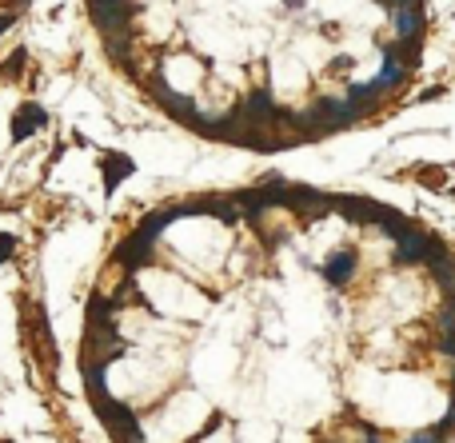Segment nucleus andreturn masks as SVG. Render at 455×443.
<instances>
[{
  "mask_svg": "<svg viewBox=\"0 0 455 443\" xmlns=\"http://www.w3.org/2000/svg\"><path fill=\"white\" fill-rule=\"evenodd\" d=\"M96 416L104 419V428L112 431V439L116 443H144V431H140L136 416L124 404H116V399L104 395V399H96Z\"/></svg>",
  "mask_w": 455,
  "mask_h": 443,
  "instance_id": "nucleus-1",
  "label": "nucleus"
},
{
  "mask_svg": "<svg viewBox=\"0 0 455 443\" xmlns=\"http://www.w3.org/2000/svg\"><path fill=\"white\" fill-rule=\"evenodd\" d=\"M332 204H335V212L347 216L352 224H376L380 220V212H383V204H376V200H359V196H335Z\"/></svg>",
  "mask_w": 455,
  "mask_h": 443,
  "instance_id": "nucleus-2",
  "label": "nucleus"
},
{
  "mask_svg": "<svg viewBox=\"0 0 455 443\" xmlns=\"http://www.w3.org/2000/svg\"><path fill=\"white\" fill-rule=\"evenodd\" d=\"M395 37L399 40H419L423 37V4H407V8H395Z\"/></svg>",
  "mask_w": 455,
  "mask_h": 443,
  "instance_id": "nucleus-3",
  "label": "nucleus"
},
{
  "mask_svg": "<svg viewBox=\"0 0 455 443\" xmlns=\"http://www.w3.org/2000/svg\"><path fill=\"white\" fill-rule=\"evenodd\" d=\"M148 252H152V244H148V240H140V236L132 232V240H128V244L116 248V264H120L124 271H136L140 264H148Z\"/></svg>",
  "mask_w": 455,
  "mask_h": 443,
  "instance_id": "nucleus-4",
  "label": "nucleus"
},
{
  "mask_svg": "<svg viewBox=\"0 0 455 443\" xmlns=\"http://www.w3.org/2000/svg\"><path fill=\"white\" fill-rule=\"evenodd\" d=\"M248 124H276V96H271L268 88L264 92H256V96H248V108H244Z\"/></svg>",
  "mask_w": 455,
  "mask_h": 443,
  "instance_id": "nucleus-5",
  "label": "nucleus"
},
{
  "mask_svg": "<svg viewBox=\"0 0 455 443\" xmlns=\"http://www.w3.org/2000/svg\"><path fill=\"white\" fill-rule=\"evenodd\" d=\"M404 80H407V68L395 60V56H387V60H383V68H380V76H376V88H380V92H387V88H399Z\"/></svg>",
  "mask_w": 455,
  "mask_h": 443,
  "instance_id": "nucleus-6",
  "label": "nucleus"
},
{
  "mask_svg": "<svg viewBox=\"0 0 455 443\" xmlns=\"http://www.w3.org/2000/svg\"><path fill=\"white\" fill-rule=\"evenodd\" d=\"M328 280L332 283H347L352 280V271H356V256H352V252H340V256H332L328 259Z\"/></svg>",
  "mask_w": 455,
  "mask_h": 443,
  "instance_id": "nucleus-7",
  "label": "nucleus"
},
{
  "mask_svg": "<svg viewBox=\"0 0 455 443\" xmlns=\"http://www.w3.org/2000/svg\"><path fill=\"white\" fill-rule=\"evenodd\" d=\"M176 212H156V216H144V220H140V228H136V236H140V240H148V244H152V240H160V232L164 228H168V220H172Z\"/></svg>",
  "mask_w": 455,
  "mask_h": 443,
  "instance_id": "nucleus-8",
  "label": "nucleus"
},
{
  "mask_svg": "<svg viewBox=\"0 0 455 443\" xmlns=\"http://www.w3.org/2000/svg\"><path fill=\"white\" fill-rule=\"evenodd\" d=\"M112 308H116V300H108V295H92L88 300V320L92 323H112Z\"/></svg>",
  "mask_w": 455,
  "mask_h": 443,
  "instance_id": "nucleus-9",
  "label": "nucleus"
},
{
  "mask_svg": "<svg viewBox=\"0 0 455 443\" xmlns=\"http://www.w3.org/2000/svg\"><path fill=\"white\" fill-rule=\"evenodd\" d=\"M128 172H132V164L124 160V156H112L108 160V188L116 184V176H128Z\"/></svg>",
  "mask_w": 455,
  "mask_h": 443,
  "instance_id": "nucleus-10",
  "label": "nucleus"
},
{
  "mask_svg": "<svg viewBox=\"0 0 455 443\" xmlns=\"http://www.w3.org/2000/svg\"><path fill=\"white\" fill-rule=\"evenodd\" d=\"M40 120H44V112L28 108V124H40ZM28 132H32V128H25V116H20V120H16V136H28Z\"/></svg>",
  "mask_w": 455,
  "mask_h": 443,
  "instance_id": "nucleus-11",
  "label": "nucleus"
},
{
  "mask_svg": "<svg viewBox=\"0 0 455 443\" xmlns=\"http://www.w3.org/2000/svg\"><path fill=\"white\" fill-rule=\"evenodd\" d=\"M419 180H428L431 188H440L443 184V172H440V168H428V172H419Z\"/></svg>",
  "mask_w": 455,
  "mask_h": 443,
  "instance_id": "nucleus-12",
  "label": "nucleus"
},
{
  "mask_svg": "<svg viewBox=\"0 0 455 443\" xmlns=\"http://www.w3.org/2000/svg\"><path fill=\"white\" fill-rule=\"evenodd\" d=\"M380 4H383V8H392V13H395V8H407V4H419V0H380Z\"/></svg>",
  "mask_w": 455,
  "mask_h": 443,
  "instance_id": "nucleus-13",
  "label": "nucleus"
},
{
  "mask_svg": "<svg viewBox=\"0 0 455 443\" xmlns=\"http://www.w3.org/2000/svg\"><path fill=\"white\" fill-rule=\"evenodd\" d=\"M13 252V236H0V264H4V256Z\"/></svg>",
  "mask_w": 455,
  "mask_h": 443,
  "instance_id": "nucleus-14",
  "label": "nucleus"
},
{
  "mask_svg": "<svg viewBox=\"0 0 455 443\" xmlns=\"http://www.w3.org/2000/svg\"><path fill=\"white\" fill-rule=\"evenodd\" d=\"M8 25H13V16H0V28H8Z\"/></svg>",
  "mask_w": 455,
  "mask_h": 443,
  "instance_id": "nucleus-15",
  "label": "nucleus"
},
{
  "mask_svg": "<svg viewBox=\"0 0 455 443\" xmlns=\"http://www.w3.org/2000/svg\"><path fill=\"white\" fill-rule=\"evenodd\" d=\"M451 383H455V375H451Z\"/></svg>",
  "mask_w": 455,
  "mask_h": 443,
  "instance_id": "nucleus-16",
  "label": "nucleus"
}]
</instances>
